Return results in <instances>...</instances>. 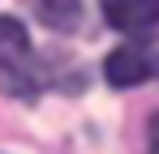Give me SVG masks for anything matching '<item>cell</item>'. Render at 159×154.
<instances>
[{"label":"cell","instance_id":"cell-5","mask_svg":"<svg viewBox=\"0 0 159 154\" xmlns=\"http://www.w3.org/2000/svg\"><path fill=\"white\" fill-rule=\"evenodd\" d=\"M151 146H155V150H159V116H155V120H151Z\"/></svg>","mask_w":159,"mask_h":154},{"label":"cell","instance_id":"cell-3","mask_svg":"<svg viewBox=\"0 0 159 154\" xmlns=\"http://www.w3.org/2000/svg\"><path fill=\"white\" fill-rule=\"evenodd\" d=\"M99 4H103L107 26L125 34H146L159 26V0H99Z\"/></svg>","mask_w":159,"mask_h":154},{"label":"cell","instance_id":"cell-2","mask_svg":"<svg viewBox=\"0 0 159 154\" xmlns=\"http://www.w3.org/2000/svg\"><path fill=\"white\" fill-rule=\"evenodd\" d=\"M103 73L112 86H138V81H146V77H159V39L151 43H125V47H116L112 56L103 60Z\"/></svg>","mask_w":159,"mask_h":154},{"label":"cell","instance_id":"cell-1","mask_svg":"<svg viewBox=\"0 0 159 154\" xmlns=\"http://www.w3.org/2000/svg\"><path fill=\"white\" fill-rule=\"evenodd\" d=\"M39 86H43V69L34 60L26 26L17 17H0V90L17 99H34Z\"/></svg>","mask_w":159,"mask_h":154},{"label":"cell","instance_id":"cell-4","mask_svg":"<svg viewBox=\"0 0 159 154\" xmlns=\"http://www.w3.org/2000/svg\"><path fill=\"white\" fill-rule=\"evenodd\" d=\"M43 26H52L56 34H73L82 26V0H34Z\"/></svg>","mask_w":159,"mask_h":154}]
</instances>
